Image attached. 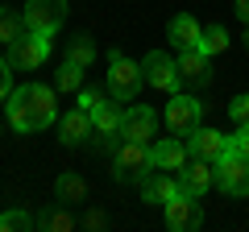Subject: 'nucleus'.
Segmentation results:
<instances>
[{"label": "nucleus", "instance_id": "1", "mask_svg": "<svg viewBox=\"0 0 249 232\" xmlns=\"http://www.w3.org/2000/svg\"><path fill=\"white\" fill-rule=\"evenodd\" d=\"M58 87H46V83H25V87H13L9 96V129L13 133H42L58 120Z\"/></svg>", "mask_w": 249, "mask_h": 232}, {"label": "nucleus", "instance_id": "2", "mask_svg": "<svg viewBox=\"0 0 249 232\" xmlns=\"http://www.w3.org/2000/svg\"><path fill=\"white\" fill-rule=\"evenodd\" d=\"M150 170H154V162H150V145H145V141H129V137H121V141L112 145V174L121 182H142Z\"/></svg>", "mask_w": 249, "mask_h": 232}, {"label": "nucleus", "instance_id": "3", "mask_svg": "<svg viewBox=\"0 0 249 232\" xmlns=\"http://www.w3.org/2000/svg\"><path fill=\"white\" fill-rule=\"evenodd\" d=\"M142 83H145L142 63H129L121 50H108V96L121 99V104H129V99H137Z\"/></svg>", "mask_w": 249, "mask_h": 232}, {"label": "nucleus", "instance_id": "4", "mask_svg": "<svg viewBox=\"0 0 249 232\" xmlns=\"http://www.w3.org/2000/svg\"><path fill=\"white\" fill-rule=\"evenodd\" d=\"M4 54H9L13 71H37V66L50 58V33H37V29H25V33L17 37V42L4 46Z\"/></svg>", "mask_w": 249, "mask_h": 232}, {"label": "nucleus", "instance_id": "5", "mask_svg": "<svg viewBox=\"0 0 249 232\" xmlns=\"http://www.w3.org/2000/svg\"><path fill=\"white\" fill-rule=\"evenodd\" d=\"M212 170H216V187L224 195H237V199L249 195V153L229 149L220 162H212Z\"/></svg>", "mask_w": 249, "mask_h": 232}, {"label": "nucleus", "instance_id": "6", "mask_svg": "<svg viewBox=\"0 0 249 232\" xmlns=\"http://www.w3.org/2000/svg\"><path fill=\"white\" fill-rule=\"evenodd\" d=\"M162 207H166V228L170 232H196V228H204V203H199V195H187V191L178 187V195H170Z\"/></svg>", "mask_w": 249, "mask_h": 232}, {"label": "nucleus", "instance_id": "7", "mask_svg": "<svg viewBox=\"0 0 249 232\" xmlns=\"http://www.w3.org/2000/svg\"><path fill=\"white\" fill-rule=\"evenodd\" d=\"M142 75H145V83L158 87V91H175L178 79H183V75H178V63L170 58L166 50H150L145 54L142 58Z\"/></svg>", "mask_w": 249, "mask_h": 232}, {"label": "nucleus", "instance_id": "8", "mask_svg": "<svg viewBox=\"0 0 249 232\" xmlns=\"http://www.w3.org/2000/svg\"><path fill=\"white\" fill-rule=\"evenodd\" d=\"M25 29H37V33H54V29L67 21V0H29L25 9Z\"/></svg>", "mask_w": 249, "mask_h": 232}, {"label": "nucleus", "instance_id": "9", "mask_svg": "<svg viewBox=\"0 0 249 232\" xmlns=\"http://www.w3.org/2000/svg\"><path fill=\"white\" fill-rule=\"evenodd\" d=\"M199 116H204V104L196 96H178L175 91V99L166 104V125L175 137H187L191 129H199Z\"/></svg>", "mask_w": 249, "mask_h": 232}, {"label": "nucleus", "instance_id": "10", "mask_svg": "<svg viewBox=\"0 0 249 232\" xmlns=\"http://www.w3.org/2000/svg\"><path fill=\"white\" fill-rule=\"evenodd\" d=\"M158 133V112H154L150 104H133L124 108L121 116V137H129V141H145L150 145V137Z\"/></svg>", "mask_w": 249, "mask_h": 232}, {"label": "nucleus", "instance_id": "11", "mask_svg": "<svg viewBox=\"0 0 249 232\" xmlns=\"http://www.w3.org/2000/svg\"><path fill=\"white\" fill-rule=\"evenodd\" d=\"M187 153L191 158H204V162H220L229 153V137L216 133V129H191L187 133Z\"/></svg>", "mask_w": 249, "mask_h": 232}, {"label": "nucleus", "instance_id": "12", "mask_svg": "<svg viewBox=\"0 0 249 232\" xmlns=\"http://www.w3.org/2000/svg\"><path fill=\"white\" fill-rule=\"evenodd\" d=\"M150 162H154V170H183L187 162H191L187 141H178V137H162V141H154L150 145Z\"/></svg>", "mask_w": 249, "mask_h": 232}, {"label": "nucleus", "instance_id": "13", "mask_svg": "<svg viewBox=\"0 0 249 232\" xmlns=\"http://www.w3.org/2000/svg\"><path fill=\"white\" fill-rule=\"evenodd\" d=\"M178 187H183L187 195H208V187H216V170H212V162L191 158L183 170H178Z\"/></svg>", "mask_w": 249, "mask_h": 232}, {"label": "nucleus", "instance_id": "14", "mask_svg": "<svg viewBox=\"0 0 249 232\" xmlns=\"http://www.w3.org/2000/svg\"><path fill=\"white\" fill-rule=\"evenodd\" d=\"M170 195H178V179H170L166 170H154L142 179V199L145 203H166Z\"/></svg>", "mask_w": 249, "mask_h": 232}, {"label": "nucleus", "instance_id": "15", "mask_svg": "<svg viewBox=\"0 0 249 232\" xmlns=\"http://www.w3.org/2000/svg\"><path fill=\"white\" fill-rule=\"evenodd\" d=\"M178 75L191 83H208L212 79V66H208V54L199 50V46H191V50H178Z\"/></svg>", "mask_w": 249, "mask_h": 232}, {"label": "nucleus", "instance_id": "16", "mask_svg": "<svg viewBox=\"0 0 249 232\" xmlns=\"http://www.w3.org/2000/svg\"><path fill=\"white\" fill-rule=\"evenodd\" d=\"M166 33H170V42H175V50H191V46H199V33H204V29H199L196 17L178 13V17H170Z\"/></svg>", "mask_w": 249, "mask_h": 232}, {"label": "nucleus", "instance_id": "17", "mask_svg": "<svg viewBox=\"0 0 249 232\" xmlns=\"http://www.w3.org/2000/svg\"><path fill=\"white\" fill-rule=\"evenodd\" d=\"M91 129H96L91 125V112H83V108L75 104V112L62 116V145H83Z\"/></svg>", "mask_w": 249, "mask_h": 232}, {"label": "nucleus", "instance_id": "18", "mask_svg": "<svg viewBox=\"0 0 249 232\" xmlns=\"http://www.w3.org/2000/svg\"><path fill=\"white\" fill-rule=\"evenodd\" d=\"M37 228H42V232H71L75 228V215L67 212V203L46 207V212H37Z\"/></svg>", "mask_w": 249, "mask_h": 232}, {"label": "nucleus", "instance_id": "19", "mask_svg": "<svg viewBox=\"0 0 249 232\" xmlns=\"http://www.w3.org/2000/svg\"><path fill=\"white\" fill-rule=\"evenodd\" d=\"M54 195H58V203H83V199H88V182H83L79 174H62V179L54 182Z\"/></svg>", "mask_w": 249, "mask_h": 232}, {"label": "nucleus", "instance_id": "20", "mask_svg": "<svg viewBox=\"0 0 249 232\" xmlns=\"http://www.w3.org/2000/svg\"><path fill=\"white\" fill-rule=\"evenodd\" d=\"M67 63H79L83 71H88V66L96 63V42H91L88 33H75L71 46H67Z\"/></svg>", "mask_w": 249, "mask_h": 232}, {"label": "nucleus", "instance_id": "21", "mask_svg": "<svg viewBox=\"0 0 249 232\" xmlns=\"http://www.w3.org/2000/svg\"><path fill=\"white\" fill-rule=\"evenodd\" d=\"M121 108H112V104H104V108H96L91 112V125H96V133H104V137H121Z\"/></svg>", "mask_w": 249, "mask_h": 232}, {"label": "nucleus", "instance_id": "22", "mask_svg": "<svg viewBox=\"0 0 249 232\" xmlns=\"http://www.w3.org/2000/svg\"><path fill=\"white\" fill-rule=\"evenodd\" d=\"M29 228H37V215L25 207H13V212L0 215V232H29Z\"/></svg>", "mask_w": 249, "mask_h": 232}, {"label": "nucleus", "instance_id": "23", "mask_svg": "<svg viewBox=\"0 0 249 232\" xmlns=\"http://www.w3.org/2000/svg\"><path fill=\"white\" fill-rule=\"evenodd\" d=\"M21 33H25V17H21V13H13V9H0V46L17 42Z\"/></svg>", "mask_w": 249, "mask_h": 232}, {"label": "nucleus", "instance_id": "24", "mask_svg": "<svg viewBox=\"0 0 249 232\" xmlns=\"http://www.w3.org/2000/svg\"><path fill=\"white\" fill-rule=\"evenodd\" d=\"M199 50H204V54L229 50V29H224V25H208L204 33H199Z\"/></svg>", "mask_w": 249, "mask_h": 232}, {"label": "nucleus", "instance_id": "25", "mask_svg": "<svg viewBox=\"0 0 249 232\" xmlns=\"http://www.w3.org/2000/svg\"><path fill=\"white\" fill-rule=\"evenodd\" d=\"M54 87L58 91H79L83 87V66L79 63H62V71L54 75Z\"/></svg>", "mask_w": 249, "mask_h": 232}, {"label": "nucleus", "instance_id": "26", "mask_svg": "<svg viewBox=\"0 0 249 232\" xmlns=\"http://www.w3.org/2000/svg\"><path fill=\"white\" fill-rule=\"evenodd\" d=\"M79 108H83V112L104 108V91H100V87H83V91H79Z\"/></svg>", "mask_w": 249, "mask_h": 232}, {"label": "nucleus", "instance_id": "27", "mask_svg": "<svg viewBox=\"0 0 249 232\" xmlns=\"http://www.w3.org/2000/svg\"><path fill=\"white\" fill-rule=\"evenodd\" d=\"M13 96V63H9V54H0V99H9Z\"/></svg>", "mask_w": 249, "mask_h": 232}, {"label": "nucleus", "instance_id": "28", "mask_svg": "<svg viewBox=\"0 0 249 232\" xmlns=\"http://www.w3.org/2000/svg\"><path fill=\"white\" fill-rule=\"evenodd\" d=\"M229 116L237 120V125H245V120H249V96H237V99H232V104H229Z\"/></svg>", "mask_w": 249, "mask_h": 232}, {"label": "nucleus", "instance_id": "29", "mask_svg": "<svg viewBox=\"0 0 249 232\" xmlns=\"http://www.w3.org/2000/svg\"><path fill=\"white\" fill-rule=\"evenodd\" d=\"M229 149H241V153H249V120H245V125H237V133L229 137Z\"/></svg>", "mask_w": 249, "mask_h": 232}, {"label": "nucleus", "instance_id": "30", "mask_svg": "<svg viewBox=\"0 0 249 232\" xmlns=\"http://www.w3.org/2000/svg\"><path fill=\"white\" fill-rule=\"evenodd\" d=\"M104 224H108V215H104V212H88V215H83V228H91V232H100Z\"/></svg>", "mask_w": 249, "mask_h": 232}, {"label": "nucleus", "instance_id": "31", "mask_svg": "<svg viewBox=\"0 0 249 232\" xmlns=\"http://www.w3.org/2000/svg\"><path fill=\"white\" fill-rule=\"evenodd\" d=\"M237 17L245 21V25H249V0H237Z\"/></svg>", "mask_w": 249, "mask_h": 232}, {"label": "nucleus", "instance_id": "32", "mask_svg": "<svg viewBox=\"0 0 249 232\" xmlns=\"http://www.w3.org/2000/svg\"><path fill=\"white\" fill-rule=\"evenodd\" d=\"M241 46H245V50H249V29H245V33H241Z\"/></svg>", "mask_w": 249, "mask_h": 232}, {"label": "nucleus", "instance_id": "33", "mask_svg": "<svg viewBox=\"0 0 249 232\" xmlns=\"http://www.w3.org/2000/svg\"><path fill=\"white\" fill-rule=\"evenodd\" d=\"M0 133H4V120H0Z\"/></svg>", "mask_w": 249, "mask_h": 232}]
</instances>
